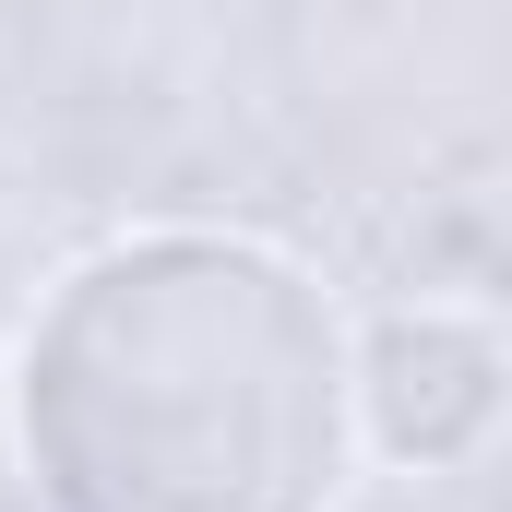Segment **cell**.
I'll use <instances>...</instances> for the list:
<instances>
[{
  "label": "cell",
  "mask_w": 512,
  "mask_h": 512,
  "mask_svg": "<svg viewBox=\"0 0 512 512\" xmlns=\"http://www.w3.org/2000/svg\"><path fill=\"white\" fill-rule=\"evenodd\" d=\"M12 429L60 512H322L346 489L358 370L298 262L155 227L48 286Z\"/></svg>",
  "instance_id": "6da1fadb"
},
{
  "label": "cell",
  "mask_w": 512,
  "mask_h": 512,
  "mask_svg": "<svg viewBox=\"0 0 512 512\" xmlns=\"http://www.w3.org/2000/svg\"><path fill=\"white\" fill-rule=\"evenodd\" d=\"M370 429H382L393 453H417V465H453V453H477L489 441V405H501V358H489V322H465V310H417V322H393L382 358H370Z\"/></svg>",
  "instance_id": "7a4b0ae2"
}]
</instances>
